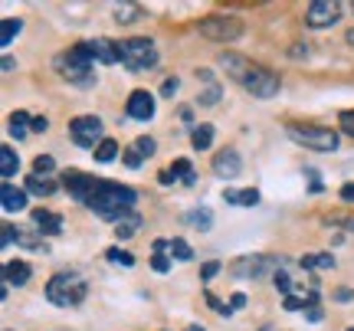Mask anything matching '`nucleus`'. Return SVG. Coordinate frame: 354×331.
Wrapping results in <instances>:
<instances>
[{"instance_id": "nucleus-1", "label": "nucleus", "mask_w": 354, "mask_h": 331, "mask_svg": "<svg viewBox=\"0 0 354 331\" xmlns=\"http://www.w3.org/2000/svg\"><path fill=\"white\" fill-rule=\"evenodd\" d=\"M220 66L227 69V76L233 79V82H240L243 89L250 92V95H256V99H272V95H279V89H282V79H279L272 69L246 59L240 53H223V56H220Z\"/></svg>"}, {"instance_id": "nucleus-2", "label": "nucleus", "mask_w": 354, "mask_h": 331, "mask_svg": "<svg viewBox=\"0 0 354 331\" xmlns=\"http://www.w3.org/2000/svg\"><path fill=\"white\" fill-rule=\"evenodd\" d=\"M135 200H138V193L131 191L128 184H118V180H102L95 184V191H92V197H88V210L92 214H99V217L105 220H122L125 214H131L135 210Z\"/></svg>"}, {"instance_id": "nucleus-3", "label": "nucleus", "mask_w": 354, "mask_h": 331, "mask_svg": "<svg viewBox=\"0 0 354 331\" xmlns=\"http://www.w3.org/2000/svg\"><path fill=\"white\" fill-rule=\"evenodd\" d=\"M56 69H59V76L66 82H73V86H95V59H92V53L86 50V43H79L73 50H66L56 56Z\"/></svg>"}, {"instance_id": "nucleus-4", "label": "nucleus", "mask_w": 354, "mask_h": 331, "mask_svg": "<svg viewBox=\"0 0 354 331\" xmlns=\"http://www.w3.org/2000/svg\"><path fill=\"white\" fill-rule=\"evenodd\" d=\"M88 295V282L79 276V272H56L50 282H46V299L59 308H76L86 302Z\"/></svg>"}, {"instance_id": "nucleus-5", "label": "nucleus", "mask_w": 354, "mask_h": 331, "mask_svg": "<svg viewBox=\"0 0 354 331\" xmlns=\"http://www.w3.org/2000/svg\"><path fill=\"white\" fill-rule=\"evenodd\" d=\"M118 63L131 73H148L158 66V46L148 37H128L118 43Z\"/></svg>"}, {"instance_id": "nucleus-6", "label": "nucleus", "mask_w": 354, "mask_h": 331, "mask_svg": "<svg viewBox=\"0 0 354 331\" xmlns=\"http://www.w3.org/2000/svg\"><path fill=\"white\" fill-rule=\"evenodd\" d=\"M286 131H289L292 141H299V144L308 148V151L331 154V151H338V144H342V135H338L335 128H325V125H302V122H292Z\"/></svg>"}, {"instance_id": "nucleus-7", "label": "nucleus", "mask_w": 354, "mask_h": 331, "mask_svg": "<svg viewBox=\"0 0 354 331\" xmlns=\"http://www.w3.org/2000/svg\"><path fill=\"white\" fill-rule=\"evenodd\" d=\"M243 30H246L243 20L233 13H214V17L201 20V37H207L210 43H236Z\"/></svg>"}, {"instance_id": "nucleus-8", "label": "nucleus", "mask_w": 354, "mask_h": 331, "mask_svg": "<svg viewBox=\"0 0 354 331\" xmlns=\"http://www.w3.org/2000/svg\"><path fill=\"white\" fill-rule=\"evenodd\" d=\"M282 263H286L282 256L253 253V256H240V259H233V263H230V272H233L236 279H263V276H269V272L276 276Z\"/></svg>"}, {"instance_id": "nucleus-9", "label": "nucleus", "mask_w": 354, "mask_h": 331, "mask_svg": "<svg viewBox=\"0 0 354 331\" xmlns=\"http://www.w3.org/2000/svg\"><path fill=\"white\" fill-rule=\"evenodd\" d=\"M102 131H105V128H102L99 115H79V118L69 122V138L76 141L79 148H92V151H95L102 141H105Z\"/></svg>"}, {"instance_id": "nucleus-10", "label": "nucleus", "mask_w": 354, "mask_h": 331, "mask_svg": "<svg viewBox=\"0 0 354 331\" xmlns=\"http://www.w3.org/2000/svg\"><path fill=\"white\" fill-rule=\"evenodd\" d=\"M342 20V3L338 0H315L305 7V26L312 30H325V26H335Z\"/></svg>"}, {"instance_id": "nucleus-11", "label": "nucleus", "mask_w": 354, "mask_h": 331, "mask_svg": "<svg viewBox=\"0 0 354 331\" xmlns=\"http://www.w3.org/2000/svg\"><path fill=\"white\" fill-rule=\"evenodd\" d=\"M210 167H214V174L220 180H236L243 174V158H240V151H236V148H223V151L214 154Z\"/></svg>"}, {"instance_id": "nucleus-12", "label": "nucleus", "mask_w": 354, "mask_h": 331, "mask_svg": "<svg viewBox=\"0 0 354 331\" xmlns=\"http://www.w3.org/2000/svg\"><path fill=\"white\" fill-rule=\"evenodd\" d=\"M63 184L66 191L73 193V200H79V204H88V197H92V191H95V184H99V178L95 174H82V171H66L63 174Z\"/></svg>"}, {"instance_id": "nucleus-13", "label": "nucleus", "mask_w": 354, "mask_h": 331, "mask_svg": "<svg viewBox=\"0 0 354 331\" xmlns=\"http://www.w3.org/2000/svg\"><path fill=\"white\" fill-rule=\"evenodd\" d=\"M125 112H128V118H135V122H151L154 118V95L148 89H135L128 95Z\"/></svg>"}, {"instance_id": "nucleus-14", "label": "nucleus", "mask_w": 354, "mask_h": 331, "mask_svg": "<svg viewBox=\"0 0 354 331\" xmlns=\"http://www.w3.org/2000/svg\"><path fill=\"white\" fill-rule=\"evenodd\" d=\"M86 50L92 53V59L102 66H112L118 63V43L109 37H95V39H86Z\"/></svg>"}, {"instance_id": "nucleus-15", "label": "nucleus", "mask_w": 354, "mask_h": 331, "mask_svg": "<svg viewBox=\"0 0 354 331\" xmlns=\"http://www.w3.org/2000/svg\"><path fill=\"white\" fill-rule=\"evenodd\" d=\"M26 200H30L26 187H13L10 180L0 187V207H3V214H20V210H26Z\"/></svg>"}, {"instance_id": "nucleus-16", "label": "nucleus", "mask_w": 354, "mask_h": 331, "mask_svg": "<svg viewBox=\"0 0 354 331\" xmlns=\"http://www.w3.org/2000/svg\"><path fill=\"white\" fill-rule=\"evenodd\" d=\"M33 227H37L39 233H46V236H59V233H63V217L39 207V210H33Z\"/></svg>"}, {"instance_id": "nucleus-17", "label": "nucleus", "mask_w": 354, "mask_h": 331, "mask_svg": "<svg viewBox=\"0 0 354 331\" xmlns=\"http://www.w3.org/2000/svg\"><path fill=\"white\" fill-rule=\"evenodd\" d=\"M56 187H59V180L53 174H30L26 178V193H33V197H53Z\"/></svg>"}, {"instance_id": "nucleus-18", "label": "nucleus", "mask_w": 354, "mask_h": 331, "mask_svg": "<svg viewBox=\"0 0 354 331\" xmlns=\"http://www.w3.org/2000/svg\"><path fill=\"white\" fill-rule=\"evenodd\" d=\"M30 276H33V269H30V263H24V259H10V263L3 266V282H7V285H26Z\"/></svg>"}, {"instance_id": "nucleus-19", "label": "nucleus", "mask_w": 354, "mask_h": 331, "mask_svg": "<svg viewBox=\"0 0 354 331\" xmlns=\"http://www.w3.org/2000/svg\"><path fill=\"white\" fill-rule=\"evenodd\" d=\"M145 17V7L141 3H115V23L118 26H128Z\"/></svg>"}, {"instance_id": "nucleus-20", "label": "nucleus", "mask_w": 354, "mask_h": 331, "mask_svg": "<svg viewBox=\"0 0 354 331\" xmlns=\"http://www.w3.org/2000/svg\"><path fill=\"white\" fill-rule=\"evenodd\" d=\"M138 229H141V217L135 214V210H131V214H125L122 220H115V236H118V240H131Z\"/></svg>"}, {"instance_id": "nucleus-21", "label": "nucleus", "mask_w": 354, "mask_h": 331, "mask_svg": "<svg viewBox=\"0 0 354 331\" xmlns=\"http://www.w3.org/2000/svg\"><path fill=\"white\" fill-rule=\"evenodd\" d=\"M194 229H201V233H207V229L214 227V210L210 207H197V210H190L187 217H184Z\"/></svg>"}, {"instance_id": "nucleus-22", "label": "nucleus", "mask_w": 354, "mask_h": 331, "mask_svg": "<svg viewBox=\"0 0 354 331\" xmlns=\"http://www.w3.org/2000/svg\"><path fill=\"white\" fill-rule=\"evenodd\" d=\"M227 204H236V207H256L259 204V191L256 187H246V191H227L223 193Z\"/></svg>"}, {"instance_id": "nucleus-23", "label": "nucleus", "mask_w": 354, "mask_h": 331, "mask_svg": "<svg viewBox=\"0 0 354 331\" xmlns=\"http://www.w3.org/2000/svg\"><path fill=\"white\" fill-rule=\"evenodd\" d=\"M17 167H20V158H17V151L3 144V148H0V174H3V184H7V180L17 174Z\"/></svg>"}, {"instance_id": "nucleus-24", "label": "nucleus", "mask_w": 354, "mask_h": 331, "mask_svg": "<svg viewBox=\"0 0 354 331\" xmlns=\"http://www.w3.org/2000/svg\"><path fill=\"white\" fill-rule=\"evenodd\" d=\"M190 141H194L197 151H207V148L214 144V125H197L190 131Z\"/></svg>"}, {"instance_id": "nucleus-25", "label": "nucleus", "mask_w": 354, "mask_h": 331, "mask_svg": "<svg viewBox=\"0 0 354 331\" xmlns=\"http://www.w3.org/2000/svg\"><path fill=\"white\" fill-rule=\"evenodd\" d=\"M26 131H33V118L26 112H13L10 115V135L13 138H24Z\"/></svg>"}, {"instance_id": "nucleus-26", "label": "nucleus", "mask_w": 354, "mask_h": 331, "mask_svg": "<svg viewBox=\"0 0 354 331\" xmlns=\"http://www.w3.org/2000/svg\"><path fill=\"white\" fill-rule=\"evenodd\" d=\"M20 30H24V20H13V17H7V20H3V26H0V46H10L13 39L20 37Z\"/></svg>"}, {"instance_id": "nucleus-27", "label": "nucleus", "mask_w": 354, "mask_h": 331, "mask_svg": "<svg viewBox=\"0 0 354 331\" xmlns=\"http://www.w3.org/2000/svg\"><path fill=\"white\" fill-rule=\"evenodd\" d=\"M302 269H335V256L331 253H308V256H302Z\"/></svg>"}, {"instance_id": "nucleus-28", "label": "nucleus", "mask_w": 354, "mask_h": 331, "mask_svg": "<svg viewBox=\"0 0 354 331\" xmlns=\"http://www.w3.org/2000/svg\"><path fill=\"white\" fill-rule=\"evenodd\" d=\"M92 154H95V161H99V164H109V161H115V158H118V144H115L112 138H105Z\"/></svg>"}, {"instance_id": "nucleus-29", "label": "nucleus", "mask_w": 354, "mask_h": 331, "mask_svg": "<svg viewBox=\"0 0 354 331\" xmlns=\"http://www.w3.org/2000/svg\"><path fill=\"white\" fill-rule=\"evenodd\" d=\"M171 256H174V259H180V263H187L190 256V246H187V240H180V236H174V240H171Z\"/></svg>"}, {"instance_id": "nucleus-30", "label": "nucleus", "mask_w": 354, "mask_h": 331, "mask_svg": "<svg viewBox=\"0 0 354 331\" xmlns=\"http://www.w3.org/2000/svg\"><path fill=\"white\" fill-rule=\"evenodd\" d=\"M109 263H118V266L131 269V266H135V256L125 253V249H118V246H112V249H109Z\"/></svg>"}, {"instance_id": "nucleus-31", "label": "nucleus", "mask_w": 354, "mask_h": 331, "mask_svg": "<svg viewBox=\"0 0 354 331\" xmlns=\"http://www.w3.org/2000/svg\"><path fill=\"white\" fill-rule=\"evenodd\" d=\"M135 148H138L141 158H151V154L158 151V141L148 138V135H141V138H135Z\"/></svg>"}, {"instance_id": "nucleus-32", "label": "nucleus", "mask_w": 354, "mask_h": 331, "mask_svg": "<svg viewBox=\"0 0 354 331\" xmlns=\"http://www.w3.org/2000/svg\"><path fill=\"white\" fill-rule=\"evenodd\" d=\"M318 299L312 295V299H299V295H286V312H299V308L305 305H315Z\"/></svg>"}, {"instance_id": "nucleus-33", "label": "nucleus", "mask_w": 354, "mask_h": 331, "mask_svg": "<svg viewBox=\"0 0 354 331\" xmlns=\"http://www.w3.org/2000/svg\"><path fill=\"white\" fill-rule=\"evenodd\" d=\"M272 285H276L282 295H292V279H289V272H282V269H279L276 276H272Z\"/></svg>"}, {"instance_id": "nucleus-34", "label": "nucleus", "mask_w": 354, "mask_h": 331, "mask_svg": "<svg viewBox=\"0 0 354 331\" xmlns=\"http://www.w3.org/2000/svg\"><path fill=\"white\" fill-rule=\"evenodd\" d=\"M197 102H201V105H216V102H220V86H216V82H214V86H207V89L201 92V99H197Z\"/></svg>"}, {"instance_id": "nucleus-35", "label": "nucleus", "mask_w": 354, "mask_h": 331, "mask_svg": "<svg viewBox=\"0 0 354 331\" xmlns=\"http://www.w3.org/2000/svg\"><path fill=\"white\" fill-rule=\"evenodd\" d=\"M33 171L37 174H50V171H56V161H53L50 154H39L37 161H33Z\"/></svg>"}, {"instance_id": "nucleus-36", "label": "nucleus", "mask_w": 354, "mask_h": 331, "mask_svg": "<svg viewBox=\"0 0 354 331\" xmlns=\"http://www.w3.org/2000/svg\"><path fill=\"white\" fill-rule=\"evenodd\" d=\"M338 122H342L344 135H351V138H354V108H344V112L338 115Z\"/></svg>"}, {"instance_id": "nucleus-37", "label": "nucleus", "mask_w": 354, "mask_h": 331, "mask_svg": "<svg viewBox=\"0 0 354 331\" xmlns=\"http://www.w3.org/2000/svg\"><path fill=\"white\" fill-rule=\"evenodd\" d=\"M122 161H125L128 167H141V161H145V158H141L138 148L131 144V148H125V151H122Z\"/></svg>"}, {"instance_id": "nucleus-38", "label": "nucleus", "mask_w": 354, "mask_h": 331, "mask_svg": "<svg viewBox=\"0 0 354 331\" xmlns=\"http://www.w3.org/2000/svg\"><path fill=\"white\" fill-rule=\"evenodd\" d=\"M177 89H180V79H177V76H167L165 82H161V95H167V99H174Z\"/></svg>"}, {"instance_id": "nucleus-39", "label": "nucleus", "mask_w": 354, "mask_h": 331, "mask_svg": "<svg viewBox=\"0 0 354 331\" xmlns=\"http://www.w3.org/2000/svg\"><path fill=\"white\" fill-rule=\"evenodd\" d=\"M207 305L214 308L216 315H233V308H230V305H223V302H220L216 295H210V292H207Z\"/></svg>"}, {"instance_id": "nucleus-40", "label": "nucleus", "mask_w": 354, "mask_h": 331, "mask_svg": "<svg viewBox=\"0 0 354 331\" xmlns=\"http://www.w3.org/2000/svg\"><path fill=\"white\" fill-rule=\"evenodd\" d=\"M151 269L154 272H167V269H171V259H167L165 253H154L151 256Z\"/></svg>"}, {"instance_id": "nucleus-41", "label": "nucleus", "mask_w": 354, "mask_h": 331, "mask_svg": "<svg viewBox=\"0 0 354 331\" xmlns=\"http://www.w3.org/2000/svg\"><path fill=\"white\" fill-rule=\"evenodd\" d=\"M13 240H17V233H13V227H10V223H3V227H0V246L7 249V246H10Z\"/></svg>"}, {"instance_id": "nucleus-42", "label": "nucleus", "mask_w": 354, "mask_h": 331, "mask_svg": "<svg viewBox=\"0 0 354 331\" xmlns=\"http://www.w3.org/2000/svg\"><path fill=\"white\" fill-rule=\"evenodd\" d=\"M216 272H220V263H207V266L201 269V279H203V282H210V279L216 276Z\"/></svg>"}, {"instance_id": "nucleus-43", "label": "nucleus", "mask_w": 354, "mask_h": 331, "mask_svg": "<svg viewBox=\"0 0 354 331\" xmlns=\"http://www.w3.org/2000/svg\"><path fill=\"white\" fill-rule=\"evenodd\" d=\"M338 197H342L344 204H354V184H344L342 191H338Z\"/></svg>"}, {"instance_id": "nucleus-44", "label": "nucleus", "mask_w": 354, "mask_h": 331, "mask_svg": "<svg viewBox=\"0 0 354 331\" xmlns=\"http://www.w3.org/2000/svg\"><path fill=\"white\" fill-rule=\"evenodd\" d=\"M243 305H246V295H243V292L230 295V308H233V312H236V308H243Z\"/></svg>"}, {"instance_id": "nucleus-45", "label": "nucleus", "mask_w": 354, "mask_h": 331, "mask_svg": "<svg viewBox=\"0 0 354 331\" xmlns=\"http://www.w3.org/2000/svg\"><path fill=\"white\" fill-rule=\"evenodd\" d=\"M46 128H50V118H46V115H37V118H33V131H46Z\"/></svg>"}, {"instance_id": "nucleus-46", "label": "nucleus", "mask_w": 354, "mask_h": 331, "mask_svg": "<svg viewBox=\"0 0 354 331\" xmlns=\"http://www.w3.org/2000/svg\"><path fill=\"white\" fill-rule=\"evenodd\" d=\"M305 319H308V321H322V319H325V312H322V308H308V312H305Z\"/></svg>"}, {"instance_id": "nucleus-47", "label": "nucleus", "mask_w": 354, "mask_h": 331, "mask_svg": "<svg viewBox=\"0 0 354 331\" xmlns=\"http://www.w3.org/2000/svg\"><path fill=\"white\" fill-rule=\"evenodd\" d=\"M328 223H344V229H354V217H328Z\"/></svg>"}, {"instance_id": "nucleus-48", "label": "nucleus", "mask_w": 354, "mask_h": 331, "mask_svg": "<svg viewBox=\"0 0 354 331\" xmlns=\"http://www.w3.org/2000/svg\"><path fill=\"white\" fill-rule=\"evenodd\" d=\"M158 180H161V184H165V187H167V184H174V171H171V167H167V171H161V178H158Z\"/></svg>"}, {"instance_id": "nucleus-49", "label": "nucleus", "mask_w": 354, "mask_h": 331, "mask_svg": "<svg viewBox=\"0 0 354 331\" xmlns=\"http://www.w3.org/2000/svg\"><path fill=\"white\" fill-rule=\"evenodd\" d=\"M335 299H338V302H351L354 292H351V289H338V292H335Z\"/></svg>"}, {"instance_id": "nucleus-50", "label": "nucleus", "mask_w": 354, "mask_h": 331, "mask_svg": "<svg viewBox=\"0 0 354 331\" xmlns=\"http://www.w3.org/2000/svg\"><path fill=\"white\" fill-rule=\"evenodd\" d=\"M17 69V63H13V56H3V73H13Z\"/></svg>"}, {"instance_id": "nucleus-51", "label": "nucleus", "mask_w": 354, "mask_h": 331, "mask_svg": "<svg viewBox=\"0 0 354 331\" xmlns=\"http://www.w3.org/2000/svg\"><path fill=\"white\" fill-rule=\"evenodd\" d=\"M344 43H348V46H354V26L348 30V33H344Z\"/></svg>"}, {"instance_id": "nucleus-52", "label": "nucleus", "mask_w": 354, "mask_h": 331, "mask_svg": "<svg viewBox=\"0 0 354 331\" xmlns=\"http://www.w3.org/2000/svg\"><path fill=\"white\" fill-rule=\"evenodd\" d=\"M187 331H203V328H201V325H190V328H187Z\"/></svg>"}, {"instance_id": "nucleus-53", "label": "nucleus", "mask_w": 354, "mask_h": 331, "mask_svg": "<svg viewBox=\"0 0 354 331\" xmlns=\"http://www.w3.org/2000/svg\"><path fill=\"white\" fill-rule=\"evenodd\" d=\"M351 13H354V3H351Z\"/></svg>"}, {"instance_id": "nucleus-54", "label": "nucleus", "mask_w": 354, "mask_h": 331, "mask_svg": "<svg viewBox=\"0 0 354 331\" xmlns=\"http://www.w3.org/2000/svg\"><path fill=\"white\" fill-rule=\"evenodd\" d=\"M263 331H272V328H263Z\"/></svg>"}, {"instance_id": "nucleus-55", "label": "nucleus", "mask_w": 354, "mask_h": 331, "mask_svg": "<svg viewBox=\"0 0 354 331\" xmlns=\"http://www.w3.org/2000/svg\"><path fill=\"white\" fill-rule=\"evenodd\" d=\"M348 331H354V328H348Z\"/></svg>"}]
</instances>
